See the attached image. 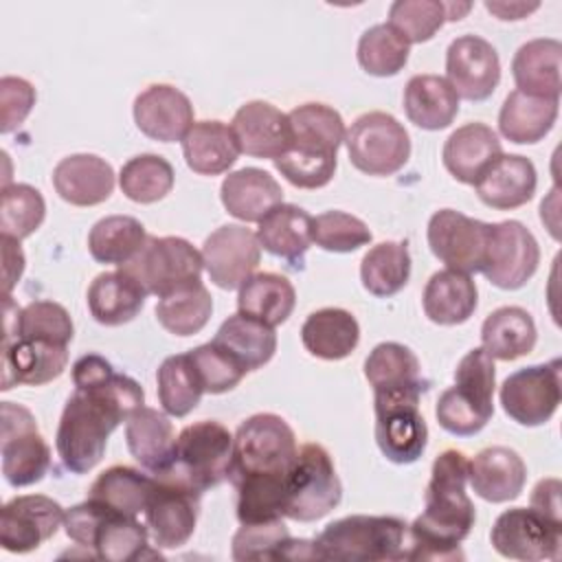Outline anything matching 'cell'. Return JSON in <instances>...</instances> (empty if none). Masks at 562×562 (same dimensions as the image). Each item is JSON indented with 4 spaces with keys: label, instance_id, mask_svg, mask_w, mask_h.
<instances>
[{
    "label": "cell",
    "instance_id": "10",
    "mask_svg": "<svg viewBox=\"0 0 562 562\" xmlns=\"http://www.w3.org/2000/svg\"><path fill=\"white\" fill-rule=\"evenodd\" d=\"M231 463L233 435L220 422L202 419L184 426L176 437V457L169 472L204 492L228 481Z\"/></svg>",
    "mask_w": 562,
    "mask_h": 562
},
{
    "label": "cell",
    "instance_id": "59",
    "mask_svg": "<svg viewBox=\"0 0 562 562\" xmlns=\"http://www.w3.org/2000/svg\"><path fill=\"white\" fill-rule=\"evenodd\" d=\"M2 259H4V296L11 294L13 285L20 281L24 272V252L18 239L2 235Z\"/></svg>",
    "mask_w": 562,
    "mask_h": 562
},
{
    "label": "cell",
    "instance_id": "41",
    "mask_svg": "<svg viewBox=\"0 0 562 562\" xmlns=\"http://www.w3.org/2000/svg\"><path fill=\"white\" fill-rule=\"evenodd\" d=\"M294 285L277 272H257L239 285L237 310L270 327L285 323L294 310Z\"/></svg>",
    "mask_w": 562,
    "mask_h": 562
},
{
    "label": "cell",
    "instance_id": "16",
    "mask_svg": "<svg viewBox=\"0 0 562 562\" xmlns=\"http://www.w3.org/2000/svg\"><path fill=\"white\" fill-rule=\"evenodd\" d=\"M538 263L540 246L525 224L516 220L490 224L487 255L481 272L492 285L518 290L536 274Z\"/></svg>",
    "mask_w": 562,
    "mask_h": 562
},
{
    "label": "cell",
    "instance_id": "32",
    "mask_svg": "<svg viewBox=\"0 0 562 562\" xmlns=\"http://www.w3.org/2000/svg\"><path fill=\"white\" fill-rule=\"evenodd\" d=\"M145 290L123 270L101 272L88 288L86 301L92 318L105 327H119L138 316L145 305Z\"/></svg>",
    "mask_w": 562,
    "mask_h": 562
},
{
    "label": "cell",
    "instance_id": "37",
    "mask_svg": "<svg viewBox=\"0 0 562 562\" xmlns=\"http://www.w3.org/2000/svg\"><path fill=\"white\" fill-rule=\"evenodd\" d=\"M479 303V290L470 274L457 270L435 272L422 294L424 314L437 325L465 323Z\"/></svg>",
    "mask_w": 562,
    "mask_h": 562
},
{
    "label": "cell",
    "instance_id": "8",
    "mask_svg": "<svg viewBox=\"0 0 562 562\" xmlns=\"http://www.w3.org/2000/svg\"><path fill=\"white\" fill-rule=\"evenodd\" d=\"M143 290L158 299L200 281L202 252L182 237L147 235L132 261L121 266Z\"/></svg>",
    "mask_w": 562,
    "mask_h": 562
},
{
    "label": "cell",
    "instance_id": "60",
    "mask_svg": "<svg viewBox=\"0 0 562 562\" xmlns=\"http://www.w3.org/2000/svg\"><path fill=\"white\" fill-rule=\"evenodd\" d=\"M540 7V2H485V9L494 13L498 20H522L529 13H533Z\"/></svg>",
    "mask_w": 562,
    "mask_h": 562
},
{
    "label": "cell",
    "instance_id": "15",
    "mask_svg": "<svg viewBox=\"0 0 562 562\" xmlns=\"http://www.w3.org/2000/svg\"><path fill=\"white\" fill-rule=\"evenodd\" d=\"M428 246L432 255L457 272H481L487 255L490 224L468 217L454 209H441L432 213L426 228Z\"/></svg>",
    "mask_w": 562,
    "mask_h": 562
},
{
    "label": "cell",
    "instance_id": "25",
    "mask_svg": "<svg viewBox=\"0 0 562 562\" xmlns=\"http://www.w3.org/2000/svg\"><path fill=\"white\" fill-rule=\"evenodd\" d=\"M538 184L533 162L520 154H501L474 182L483 204L496 211H512L527 204Z\"/></svg>",
    "mask_w": 562,
    "mask_h": 562
},
{
    "label": "cell",
    "instance_id": "23",
    "mask_svg": "<svg viewBox=\"0 0 562 562\" xmlns=\"http://www.w3.org/2000/svg\"><path fill=\"white\" fill-rule=\"evenodd\" d=\"M231 130L237 138L241 154L255 158H279L290 147L288 114L268 101L244 103L233 121Z\"/></svg>",
    "mask_w": 562,
    "mask_h": 562
},
{
    "label": "cell",
    "instance_id": "14",
    "mask_svg": "<svg viewBox=\"0 0 562 562\" xmlns=\"http://www.w3.org/2000/svg\"><path fill=\"white\" fill-rule=\"evenodd\" d=\"M503 411L520 426L547 424L562 400L560 360L514 371L501 384Z\"/></svg>",
    "mask_w": 562,
    "mask_h": 562
},
{
    "label": "cell",
    "instance_id": "47",
    "mask_svg": "<svg viewBox=\"0 0 562 562\" xmlns=\"http://www.w3.org/2000/svg\"><path fill=\"white\" fill-rule=\"evenodd\" d=\"M213 314V299L202 281L171 292L156 303L158 323L176 336H193L204 329Z\"/></svg>",
    "mask_w": 562,
    "mask_h": 562
},
{
    "label": "cell",
    "instance_id": "35",
    "mask_svg": "<svg viewBox=\"0 0 562 562\" xmlns=\"http://www.w3.org/2000/svg\"><path fill=\"white\" fill-rule=\"evenodd\" d=\"M180 143L187 167L200 176H220L228 171L241 154L231 125L222 121L193 123Z\"/></svg>",
    "mask_w": 562,
    "mask_h": 562
},
{
    "label": "cell",
    "instance_id": "30",
    "mask_svg": "<svg viewBox=\"0 0 562 562\" xmlns=\"http://www.w3.org/2000/svg\"><path fill=\"white\" fill-rule=\"evenodd\" d=\"M290 147L292 151L336 158L338 147L345 143V121L338 110L325 103H303L288 112ZM285 149V151H288Z\"/></svg>",
    "mask_w": 562,
    "mask_h": 562
},
{
    "label": "cell",
    "instance_id": "49",
    "mask_svg": "<svg viewBox=\"0 0 562 562\" xmlns=\"http://www.w3.org/2000/svg\"><path fill=\"white\" fill-rule=\"evenodd\" d=\"M119 187L132 202L154 204L173 189V167L158 154H138L121 167Z\"/></svg>",
    "mask_w": 562,
    "mask_h": 562
},
{
    "label": "cell",
    "instance_id": "3",
    "mask_svg": "<svg viewBox=\"0 0 562 562\" xmlns=\"http://www.w3.org/2000/svg\"><path fill=\"white\" fill-rule=\"evenodd\" d=\"M64 531L72 542L92 551L94 558L108 562H130L160 555L158 547L149 549L147 525H140L136 516L114 512L90 496L83 503L66 509Z\"/></svg>",
    "mask_w": 562,
    "mask_h": 562
},
{
    "label": "cell",
    "instance_id": "52",
    "mask_svg": "<svg viewBox=\"0 0 562 562\" xmlns=\"http://www.w3.org/2000/svg\"><path fill=\"white\" fill-rule=\"evenodd\" d=\"M294 538L283 518L270 522L241 525L233 536L235 560H290Z\"/></svg>",
    "mask_w": 562,
    "mask_h": 562
},
{
    "label": "cell",
    "instance_id": "51",
    "mask_svg": "<svg viewBox=\"0 0 562 562\" xmlns=\"http://www.w3.org/2000/svg\"><path fill=\"white\" fill-rule=\"evenodd\" d=\"M75 327L70 314L64 305L55 301H31L22 310L15 312V331L4 329V336H20V338H35L48 340L57 345H68L72 340Z\"/></svg>",
    "mask_w": 562,
    "mask_h": 562
},
{
    "label": "cell",
    "instance_id": "43",
    "mask_svg": "<svg viewBox=\"0 0 562 562\" xmlns=\"http://www.w3.org/2000/svg\"><path fill=\"white\" fill-rule=\"evenodd\" d=\"M156 476H149L130 465H112L103 470L88 490V496L108 505L114 512L138 516L145 512Z\"/></svg>",
    "mask_w": 562,
    "mask_h": 562
},
{
    "label": "cell",
    "instance_id": "13",
    "mask_svg": "<svg viewBox=\"0 0 562 562\" xmlns=\"http://www.w3.org/2000/svg\"><path fill=\"white\" fill-rule=\"evenodd\" d=\"M0 413V457L7 483L13 487L40 483L50 468V448L40 435L35 417L29 408L13 402H2Z\"/></svg>",
    "mask_w": 562,
    "mask_h": 562
},
{
    "label": "cell",
    "instance_id": "61",
    "mask_svg": "<svg viewBox=\"0 0 562 562\" xmlns=\"http://www.w3.org/2000/svg\"><path fill=\"white\" fill-rule=\"evenodd\" d=\"M443 7H446V20L448 22L461 20L472 9L470 2H443Z\"/></svg>",
    "mask_w": 562,
    "mask_h": 562
},
{
    "label": "cell",
    "instance_id": "2",
    "mask_svg": "<svg viewBox=\"0 0 562 562\" xmlns=\"http://www.w3.org/2000/svg\"><path fill=\"white\" fill-rule=\"evenodd\" d=\"M468 457L461 450H443L430 468L424 492V512L411 522L406 560H457L459 544L470 536L476 512L470 501Z\"/></svg>",
    "mask_w": 562,
    "mask_h": 562
},
{
    "label": "cell",
    "instance_id": "34",
    "mask_svg": "<svg viewBox=\"0 0 562 562\" xmlns=\"http://www.w3.org/2000/svg\"><path fill=\"white\" fill-rule=\"evenodd\" d=\"M560 55L562 44L553 37L525 42L512 59L516 90L531 97L560 99Z\"/></svg>",
    "mask_w": 562,
    "mask_h": 562
},
{
    "label": "cell",
    "instance_id": "22",
    "mask_svg": "<svg viewBox=\"0 0 562 562\" xmlns=\"http://www.w3.org/2000/svg\"><path fill=\"white\" fill-rule=\"evenodd\" d=\"M68 364V345L48 340L4 336L2 342V391L13 384L42 386L57 380Z\"/></svg>",
    "mask_w": 562,
    "mask_h": 562
},
{
    "label": "cell",
    "instance_id": "6",
    "mask_svg": "<svg viewBox=\"0 0 562 562\" xmlns=\"http://www.w3.org/2000/svg\"><path fill=\"white\" fill-rule=\"evenodd\" d=\"M283 516L299 522H314L338 507L342 483L329 452L321 443L299 446L285 474Z\"/></svg>",
    "mask_w": 562,
    "mask_h": 562
},
{
    "label": "cell",
    "instance_id": "45",
    "mask_svg": "<svg viewBox=\"0 0 562 562\" xmlns=\"http://www.w3.org/2000/svg\"><path fill=\"white\" fill-rule=\"evenodd\" d=\"M147 239L145 226L132 215H108L88 233V250L99 263L125 266Z\"/></svg>",
    "mask_w": 562,
    "mask_h": 562
},
{
    "label": "cell",
    "instance_id": "54",
    "mask_svg": "<svg viewBox=\"0 0 562 562\" xmlns=\"http://www.w3.org/2000/svg\"><path fill=\"white\" fill-rule=\"evenodd\" d=\"M312 241L327 252H353L371 241V231L351 213L325 211L312 217Z\"/></svg>",
    "mask_w": 562,
    "mask_h": 562
},
{
    "label": "cell",
    "instance_id": "56",
    "mask_svg": "<svg viewBox=\"0 0 562 562\" xmlns=\"http://www.w3.org/2000/svg\"><path fill=\"white\" fill-rule=\"evenodd\" d=\"M274 169L299 189H323L336 173V158H318L288 149L272 160Z\"/></svg>",
    "mask_w": 562,
    "mask_h": 562
},
{
    "label": "cell",
    "instance_id": "46",
    "mask_svg": "<svg viewBox=\"0 0 562 562\" xmlns=\"http://www.w3.org/2000/svg\"><path fill=\"white\" fill-rule=\"evenodd\" d=\"M158 402L169 417H187L202 400L204 386L187 353H176L162 360L156 371Z\"/></svg>",
    "mask_w": 562,
    "mask_h": 562
},
{
    "label": "cell",
    "instance_id": "50",
    "mask_svg": "<svg viewBox=\"0 0 562 562\" xmlns=\"http://www.w3.org/2000/svg\"><path fill=\"white\" fill-rule=\"evenodd\" d=\"M46 217V202L42 193L24 182L2 184L0 195V233L11 239L33 235Z\"/></svg>",
    "mask_w": 562,
    "mask_h": 562
},
{
    "label": "cell",
    "instance_id": "53",
    "mask_svg": "<svg viewBox=\"0 0 562 562\" xmlns=\"http://www.w3.org/2000/svg\"><path fill=\"white\" fill-rule=\"evenodd\" d=\"M446 20V7L439 0H395L389 7V22L408 44L428 42Z\"/></svg>",
    "mask_w": 562,
    "mask_h": 562
},
{
    "label": "cell",
    "instance_id": "27",
    "mask_svg": "<svg viewBox=\"0 0 562 562\" xmlns=\"http://www.w3.org/2000/svg\"><path fill=\"white\" fill-rule=\"evenodd\" d=\"M527 481L522 457L507 446H490L468 465V483L487 503H507L520 496Z\"/></svg>",
    "mask_w": 562,
    "mask_h": 562
},
{
    "label": "cell",
    "instance_id": "48",
    "mask_svg": "<svg viewBox=\"0 0 562 562\" xmlns=\"http://www.w3.org/2000/svg\"><path fill=\"white\" fill-rule=\"evenodd\" d=\"M411 44L391 26L373 24L358 40V64L367 75L373 77H393L408 61Z\"/></svg>",
    "mask_w": 562,
    "mask_h": 562
},
{
    "label": "cell",
    "instance_id": "39",
    "mask_svg": "<svg viewBox=\"0 0 562 562\" xmlns=\"http://www.w3.org/2000/svg\"><path fill=\"white\" fill-rule=\"evenodd\" d=\"M558 105L560 99H542L512 90L501 105L498 130L516 145H533L551 132L558 119Z\"/></svg>",
    "mask_w": 562,
    "mask_h": 562
},
{
    "label": "cell",
    "instance_id": "40",
    "mask_svg": "<svg viewBox=\"0 0 562 562\" xmlns=\"http://www.w3.org/2000/svg\"><path fill=\"white\" fill-rule=\"evenodd\" d=\"M536 323L531 314L518 305L494 310L481 325L483 349L503 362L522 358L536 347Z\"/></svg>",
    "mask_w": 562,
    "mask_h": 562
},
{
    "label": "cell",
    "instance_id": "21",
    "mask_svg": "<svg viewBox=\"0 0 562 562\" xmlns=\"http://www.w3.org/2000/svg\"><path fill=\"white\" fill-rule=\"evenodd\" d=\"M134 123L136 127L151 140L176 143L182 140L191 130L193 105L189 97L169 86V83H151L134 99Z\"/></svg>",
    "mask_w": 562,
    "mask_h": 562
},
{
    "label": "cell",
    "instance_id": "9",
    "mask_svg": "<svg viewBox=\"0 0 562 562\" xmlns=\"http://www.w3.org/2000/svg\"><path fill=\"white\" fill-rule=\"evenodd\" d=\"M351 165L367 176H393L411 158V136L389 112H364L345 132Z\"/></svg>",
    "mask_w": 562,
    "mask_h": 562
},
{
    "label": "cell",
    "instance_id": "58",
    "mask_svg": "<svg viewBox=\"0 0 562 562\" xmlns=\"http://www.w3.org/2000/svg\"><path fill=\"white\" fill-rule=\"evenodd\" d=\"M560 492L562 485L558 479H540L531 492L529 507L540 514L542 518L562 525V509H560Z\"/></svg>",
    "mask_w": 562,
    "mask_h": 562
},
{
    "label": "cell",
    "instance_id": "29",
    "mask_svg": "<svg viewBox=\"0 0 562 562\" xmlns=\"http://www.w3.org/2000/svg\"><path fill=\"white\" fill-rule=\"evenodd\" d=\"M503 154L498 134L485 123H465L457 127L443 143L441 160L448 173L463 182L474 184L479 176Z\"/></svg>",
    "mask_w": 562,
    "mask_h": 562
},
{
    "label": "cell",
    "instance_id": "24",
    "mask_svg": "<svg viewBox=\"0 0 562 562\" xmlns=\"http://www.w3.org/2000/svg\"><path fill=\"white\" fill-rule=\"evenodd\" d=\"M53 187L72 206H97L114 191V169L97 154H70L55 165Z\"/></svg>",
    "mask_w": 562,
    "mask_h": 562
},
{
    "label": "cell",
    "instance_id": "57",
    "mask_svg": "<svg viewBox=\"0 0 562 562\" xmlns=\"http://www.w3.org/2000/svg\"><path fill=\"white\" fill-rule=\"evenodd\" d=\"M35 105V88L22 77L0 79V132L9 134L18 130Z\"/></svg>",
    "mask_w": 562,
    "mask_h": 562
},
{
    "label": "cell",
    "instance_id": "33",
    "mask_svg": "<svg viewBox=\"0 0 562 562\" xmlns=\"http://www.w3.org/2000/svg\"><path fill=\"white\" fill-rule=\"evenodd\" d=\"M364 378L373 393H426L417 356L402 342H380L364 360Z\"/></svg>",
    "mask_w": 562,
    "mask_h": 562
},
{
    "label": "cell",
    "instance_id": "26",
    "mask_svg": "<svg viewBox=\"0 0 562 562\" xmlns=\"http://www.w3.org/2000/svg\"><path fill=\"white\" fill-rule=\"evenodd\" d=\"M125 441L132 457L154 476L167 474L173 468L176 432L165 411L138 406L125 419Z\"/></svg>",
    "mask_w": 562,
    "mask_h": 562
},
{
    "label": "cell",
    "instance_id": "17",
    "mask_svg": "<svg viewBox=\"0 0 562 562\" xmlns=\"http://www.w3.org/2000/svg\"><path fill=\"white\" fill-rule=\"evenodd\" d=\"M490 540L492 547L509 560H558L562 544V525L542 518L531 507H512L498 514L492 525Z\"/></svg>",
    "mask_w": 562,
    "mask_h": 562
},
{
    "label": "cell",
    "instance_id": "12",
    "mask_svg": "<svg viewBox=\"0 0 562 562\" xmlns=\"http://www.w3.org/2000/svg\"><path fill=\"white\" fill-rule=\"evenodd\" d=\"M419 397L422 393H373L375 443L391 463H415L426 450L428 426Z\"/></svg>",
    "mask_w": 562,
    "mask_h": 562
},
{
    "label": "cell",
    "instance_id": "31",
    "mask_svg": "<svg viewBox=\"0 0 562 562\" xmlns=\"http://www.w3.org/2000/svg\"><path fill=\"white\" fill-rule=\"evenodd\" d=\"M220 198L228 215L241 222H259L283 202L281 184L259 167L231 171L220 187Z\"/></svg>",
    "mask_w": 562,
    "mask_h": 562
},
{
    "label": "cell",
    "instance_id": "1",
    "mask_svg": "<svg viewBox=\"0 0 562 562\" xmlns=\"http://www.w3.org/2000/svg\"><path fill=\"white\" fill-rule=\"evenodd\" d=\"M75 391L66 400L55 448L72 474L90 472L105 454L108 437L145 404L143 386L114 371L99 353H86L72 364Z\"/></svg>",
    "mask_w": 562,
    "mask_h": 562
},
{
    "label": "cell",
    "instance_id": "44",
    "mask_svg": "<svg viewBox=\"0 0 562 562\" xmlns=\"http://www.w3.org/2000/svg\"><path fill=\"white\" fill-rule=\"evenodd\" d=\"M411 277V252L406 241H380L360 261V281L378 299L397 294Z\"/></svg>",
    "mask_w": 562,
    "mask_h": 562
},
{
    "label": "cell",
    "instance_id": "28",
    "mask_svg": "<svg viewBox=\"0 0 562 562\" xmlns=\"http://www.w3.org/2000/svg\"><path fill=\"white\" fill-rule=\"evenodd\" d=\"M259 246L290 268L303 270L305 252L312 246V215L296 204H277L259 222Z\"/></svg>",
    "mask_w": 562,
    "mask_h": 562
},
{
    "label": "cell",
    "instance_id": "18",
    "mask_svg": "<svg viewBox=\"0 0 562 562\" xmlns=\"http://www.w3.org/2000/svg\"><path fill=\"white\" fill-rule=\"evenodd\" d=\"M446 81L459 99L485 101L501 81L496 48L481 35H459L446 50Z\"/></svg>",
    "mask_w": 562,
    "mask_h": 562
},
{
    "label": "cell",
    "instance_id": "4",
    "mask_svg": "<svg viewBox=\"0 0 562 562\" xmlns=\"http://www.w3.org/2000/svg\"><path fill=\"white\" fill-rule=\"evenodd\" d=\"M408 525L397 516L351 514L329 522L314 540V560L382 562L406 560Z\"/></svg>",
    "mask_w": 562,
    "mask_h": 562
},
{
    "label": "cell",
    "instance_id": "11",
    "mask_svg": "<svg viewBox=\"0 0 562 562\" xmlns=\"http://www.w3.org/2000/svg\"><path fill=\"white\" fill-rule=\"evenodd\" d=\"M202 492L182 476L167 472L156 476L145 505V525L158 549H178L195 531Z\"/></svg>",
    "mask_w": 562,
    "mask_h": 562
},
{
    "label": "cell",
    "instance_id": "36",
    "mask_svg": "<svg viewBox=\"0 0 562 562\" xmlns=\"http://www.w3.org/2000/svg\"><path fill=\"white\" fill-rule=\"evenodd\" d=\"M404 112L422 130L448 127L459 114V97L446 77L413 75L404 88Z\"/></svg>",
    "mask_w": 562,
    "mask_h": 562
},
{
    "label": "cell",
    "instance_id": "42",
    "mask_svg": "<svg viewBox=\"0 0 562 562\" xmlns=\"http://www.w3.org/2000/svg\"><path fill=\"white\" fill-rule=\"evenodd\" d=\"M213 342L224 347L246 371L268 364L277 351L274 327L239 312L220 325Z\"/></svg>",
    "mask_w": 562,
    "mask_h": 562
},
{
    "label": "cell",
    "instance_id": "19",
    "mask_svg": "<svg viewBox=\"0 0 562 562\" xmlns=\"http://www.w3.org/2000/svg\"><path fill=\"white\" fill-rule=\"evenodd\" d=\"M200 252L209 279L222 290H239V285L255 274L261 259L257 235L241 224L215 228L204 239Z\"/></svg>",
    "mask_w": 562,
    "mask_h": 562
},
{
    "label": "cell",
    "instance_id": "20",
    "mask_svg": "<svg viewBox=\"0 0 562 562\" xmlns=\"http://www.w3.org/2000/svg\"><path fill=\"white\" fill-rule=\"evenodd\" d=\"M64 516V507L44 494L15 496L0 514V544L11 553H29L57 533Z\"/></svg>",
    "mask_w": 562,
    "mask_h": 562
},
{
    "label": "cell",
    "instance_id": "38",
    "mask_svg": "<svg viewBox=\"0 0 562 562\" xmlns=\"http://www.w3.org/2000/svg\"><path fill=\"white\" fill-rule=\"evenodd\" d=\"M303 347L321 360H342L360 342L356 316L342 307H321L301 325Z\"/></svg>",
    "mask_w": 562,
    "mask_h": 562
},
{
    "label": "cell",
    "instance_id": "5",
    "mask_svg": "<svg viewBox=\"0 0 562 562\" xmlns=\"http://www.w3.org/2000/svg\"><path fill=\"white\" fill-rule=\"evenodd\" d=\"M494 358L483 347L470 349L454 369V384L437 400L439 426L454 437L481 432L494 415Z\"/></svg>",
    "mask_w": 562,
    "mask_h": 562
},
{
    "label": "cell",
    "instance_id": "7",
    "mask_svg": "<svg viewBox=\"0 0 562 562\" xmlns=\"http://www.w3.org/2000/svg\"><path fill=\"white\" fill-rule=\"evenodd\" d=\"M299 446L294 430L274 413H257L239 424L233 435V463L228 481L255 474H285Z\"/></svg>",
    "mask_w": 562,
    "mask_h": 562
},
{
    "label": "cell",
    "instance_id": "55",
    "mask_svg": "<svg viewBox=\"0 0 562 562\" xmlns=\"http://www.w3.org/2000/svg\"><path fill=\"white\" fill-rule=\"evenodd\" d=\"M193 367L202 380L204 393L220 395L235 389L248 373L224 347L217 342H204L189 351Z\"/></svg>",
    "mask_w": 562,
    "mask_h": 562
}]
</instances>
